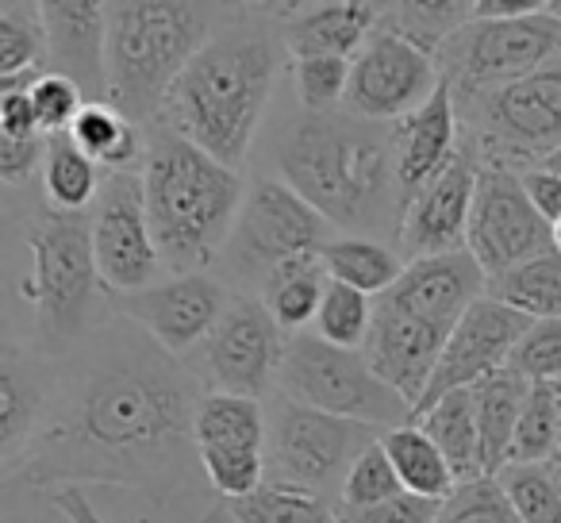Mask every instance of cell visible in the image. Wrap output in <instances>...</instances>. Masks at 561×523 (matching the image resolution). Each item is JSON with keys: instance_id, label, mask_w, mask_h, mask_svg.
I'll return each mask as SVG.
<instances>
[{"instance_id": "1", "label": "cell", "mask_w": 561, "mask_h": 523, "mask_svg": "<svg viewBox=\"0 0 561 523\" xmlns=\"http://www.w3.org/2000/svg\"><path fill=\"white\" fill-rule=\"evenodd\" d=\"M193 366L112 312L85 343L55 359V400L39 435L4 466V492L116 485L170 504L204 481L196 454Z\"/></svg>"}, {"instance_id": "2", "label": "cell", "mask_w": 561, "mask_h": 523, "mask_svg": "<svg viewBox=\"0 0 561 523\" xmlns=\"http://www.w3.org/2000/svg\"><path fill=\"white\" fill-rule=\"evenodd\" d=\"M297 4H231L165 101L162 124L216 162L242 170L285 62L280 20Z\"/></svg>"}, {"instance_id": "3", "label": "cell", "mask_w": 561, "mask_h": 523, "mask_svg": "<svg viewBox=\"0 0 561 523\" xmlns=\"http://www.w3.org/2000/svg\"><path fill=\"white\" fill-rule=\"evenodd\" d=\"M277 173L328 224L362 239L400 235L404 189L397 173L392 127L366 124L346 112H297L277 135Z\"/></svg>"}, {"instance_id": "4", "label": "cell", "mask_w": 561, "mask_h": 523, "mask_svg": "<svg viewBox=\"0 0 561 523\" xmlns=\"http://www.w3.org/2000/svg\"><path fill=\"white\" fill-rule=\"evenodd\" d=\"M247 189L242 170L216 162L162 120L147 127L142 193L158 254L170 274H204L224 258Z\"/></svg>"}, {"instance_id": "5", "label": "cell", "mask_w": 561, "mask_h": 523, "mask_svg": "<svg viewBox=\"0 0 561 523\" xmlns=\"http://www.w3.org/2000/svg\"><path fill=\"white\" fill-rule=\"evenodd\" d=\"M9 219L20 227L27 250V274L20 285L35 312L27 346L43 359H66L108 320V316L96 320L104 285L96 274L89 216H66L43 201L27 204L20 216L9 212Z\"/></svg>"}, {"instance_id": "6", "label": "cell", "mask_w": 561, "mask_h": 523, "mask_svg": "<svg viewBox=\"0 0 561 523\" xmlns=\"http://www.w3.org/2000/svg\"><path fill=\"white\" fill-rule=\"evenodd\" d=\"M231 4H108V104L135 127L162 120L170 89Z\"/></svg>"}, {"instance_id": "7", "label": "cell", "mask_w": 561, "mask_h": 523, "mask_svg": "<svg viewBox=\"0 0 561 523\" xmlns=\"http://www.w3.org/2000/svg\"><path fill=\"white\" fill-rule=\"evenodd\" d=\"M270 431H265V485L316 492L339 504L346 474L354 462L381 443L385 431L369 423L339 420L320 408H308L300 400L277 397L265 405Z\"/></svg>"}, {"instance_id": "8", "label": "cell", "mask_w": 561, "mask_h": 523, "mask_svg": "<svg viewBox=\"0 0 561 523\" xmlns=\"http://www.w3.org/2000/svg\"><path fill=\"white\" fill-rule=\"evenodd\" d=\"M461 135L484 166L530 170L561 147V62L507 81L500 89L458 96Z\"/></svg>"}, {"instance_id": "9", "label": "cell", "mask_w": 561, "mask_h": 523, "mask_svg": "<svg viewBox=\"0 0 561 523\" xmlns=\"http://www.w3.org/2000/svg\"><path fill=\"white\" fill-rule=\"evenodd\" d=\"M328 219L280 178H254L242 201L239 224L231 231L219 266L231 293H262L265 277L293 258L320 254L328 247Z\"/></svg>"}, {"instance_id": "10", "label": "cell", "mask_w": 561, "mask_h": 523, "mask_svg": "<svg viewBox=\"0 0 561 523\" xmlns=\"http://www.w3.org/2000/svg\"><path fill=\"white\" fill-rule=\"evenodd\" d=\"M277 393L339 420L369 423L377 431H397L415 416L412 405L369 369L366 354L323 343L316 331L289 336Z\"/></svg>"}, {"instance_id": "11", "label": "cell", "mask_w": 561, "mask_h": 523, "mask_svg": "<svg viewBox=\"0 0 561 523\" xmlns=\"http://www.w3.org/2000/svg\"><path fill=\"white\" fill-rule=\"evenodd\" d=\"M435 58L458 96L500 89L561 62V20L550 9L515 20H469Z\"/></svg>"}, {"instance_id": "12", "label": "cell", "mask_w": 561, "mask_h": 523, "mask_svg": "<svg viewBox=\"0 0 561 523\" xmlns=\"http://www.w3.org/2000/svg\"><path fill=\"white\" fill-rule=\"evenodd\" d=\"M289 351V336L277 328L270 308L254 293H231V305L219 316L216 331L204 339L201 377L204 393H231V397L262 400L280 377V362Z\"/></svg>"}, {"instance_id": "13", "label": "cell", "mask_w": 561, "mask_h": 523, "mask_svg": "<svg viewBox=\"0 0 561 523\" xmlns=\"http://www.w3.org/2000/svg\"><path fill=\"white\" fill-rule=\"evenodd\" d=\"M89 231H93L96 274L112 300L158 285L165 262L150 231L142 173H104L101 196L89 208Z\"/></svg>"}, {"instance_id": "14", "label": "cell", "mask_w": 561, "mask_h": 523, "mask_svg": "<svg viewBox=\"0 0 561 523\" xmlns=\"http://www.w3.org/2000/svg\"><path fill=\"white\" fill-rule=\"evenodd\" d=\"M443 81L435 55L381 24L354 55L343 112L366 124H400L420 104H427Z\"/></svg>"}, {"instance_id": "15", "label": "cell", "mask_w": 561, "mask_h": 523, "mask_svg": "<svg viewBox=\"0 0 561 523\" xmlns=\"http://www.w3.org/2000/svg\"><path fill=\"white\" fill-rule=\"evenodd\" d=\"M466 250L481 262L489 282L553 250V227L535 212L519 170H512V166H481Z\"/></svg>"}, {"instance_id": "16", "label": "cell", "mask_w": 561, "mask_h": 523, "mask_svg": "<svg viewBox=\"0 0 561 523\" xmlns=\"http://www.w3.org/2000/svg\"><path fill=\"white\" fill-rule=\"evenodd\" d=\"M231 305V289L208 274H170L150 289L127 293L112 300V312L154 339L165 354L188 362L204 339L216 331L219 316Z\"/></svg>"}, {"instance_id": "17", "label": "cell", "mask_w": 561, "mask_h": 523, "mask_svg": "<svg viewBox=\"0 0 561 523\" xmlns=\"http://www.w3.org/2000/svg\"><path fill=\"white\" fill-rule=\"evenodd\" d=\"M481 155L461 135V147L427 185L408 196L404 219H400V250L404 258H435L466 247L469 216H473L477 181H481Z\"/></svg>"}, {"instance_id": "18", "label": "cell", "mask_w": 561, "mask_h": 523, "mask_svg": "<svg viewBox=\"0 0 561 523\" xmlns=\"http://www.w3.org/2000/svg\"><path fill=\"white\" fill-rule=\"evenodd\" d=\"M530 323L535 320H527V316L515 312V308L500 305V300H492V297L477 300L458 320V328L450 331V339H446V351H443V359H438L431 389H427V397L420 400L415 416H423L431 405H438V400L450 397V393L473 389L477 382L507 369V362H512L515 346H519L523 336L530 331Z\"/></svg>"}, {"instance_id": "19", "label": "cell", "mask_w": 561, "mask_h": 523, "mask_svg": "<svg viewBox=\"0 0 561 523\" xmlns=\"http://www.w3.org/2000/svg\"><path fill=\"white\" fill-rule=\"evenodd\" d=\"M450 331L438 323L423 320L415 312H404L400 305H392L389 297L377 300L374 331L366 343V362L392 393L412 405V412L420 408V400L427 397L431 377L438 369V359L446 351Z\"/></svg>"}, {"instance_id": "20", "label": "cell", "mask_w": 561, "mask_h": 523, "mask_svg": "<svg viewBox=\"0 0 561 523\" xmlns=\"http://www.w3.org/2000/svg\"><path fill=\"white\" fill-rule=\"evenodd\" d=\"M47 66L85 93L89 104H108V4L93 0H47Z\"/></svg>"}, {"instance_id": "21", "label": "cell", "mask_w": 561, "mask_h": 523, "mask_svg": "<svg viewBox=\"0 0 561 523\" xmlns=\"http://www.w3.org/2000/svg\"><path fill=\"white\" fill-rule=\"evenodd\" d=\"M385 297L404 308V312H415V316H423V320L438 323V328L454 331L458 320L477 300L489 297V274H484L481 262L461 247V250H450V254L412 258L404 266V277H400Z\"/></svg>"}, {"instance_id": "22", "label": "cell", "mask_w": 561, "mask_h": 523, "mask_svg": "<svg viewBox=\"0 0 561 523\" xmlns=\"http://www.w3.org/2000/svg\"><path fill=\"white\" fill-rule=\"evenodd\" d=\"M55 400V359H43L16 336L0 346V466L27 451L50 416Z\"/></svg>"}, {"instance_id": "23", "label": "cell", "mask_w": 561, "mask_h": 523, "mask_svg": "<svg viewBox=\"0 0 561 523\" xmlns=\"http://www.w3.org/2000/svg\"><path fill=\"white\" fill-rule=\"evenodd\" d=\"M392 147H397V173L408 204V196L420 193L461 147L458 101H454V89L446 81L427 104H420L412 116L392 124Z\"/></svg>"}, {"instance_id": "24", "label": "cell", "mask_w": 561, "mask_h": 523, "mask_svg": "<svg viewBox=\"0 0 561 523\" xmlns=\"http://www.w3.org/2000/svg\"><path fill=\"white\" fill-rule=\"evenodd\" d=\"M381 27V4H297L280 20L285 50L289 58H351L369 43V35Z\"/></svg>"}, {"instance_id": "25", "label": "cell", "mask_w": 561, "mask_h": 523, "mask_svg": "<svg viewBox=\"0 0 561 523\" xmlns=\"http://www.w3.org/2000/svg\"><path fill=\"white\" fill-rule=\"evenodd\" d=\"M265 431L270 416L262 400L204 393L196 405V454H265Z\"/></svg>"}, {"instance_id": "26", "label": "cell", "mask_w": 561, "mask_h": 523, "mask_svg": "<svg viewBox=\"0 0 561 523\" xmlns=\"http://www.w3.org/2000/svg\"><path fill=\"white\" fill-rule=\"evenodd\" d=\"M469 393H473L477 431H481L484 474L496 477L512 462V443H515V431H519L523 408H527L530 382H523L512 369H500V374L477 382Z\"/></svg>"}, {"instance_id": "27", "label": "cell", "mask_w": 561, "mask_h": 523, "mask_svg": "<svg viewBox=\"0 0 561 523\" xmlns=\"http://www.w3.org/2000/svg\"><path fill=\"white\" fill-rule=\"evenodd\" d=\"M328 266H323L320 254H305V258H293L285 266H277L262 285V305L270 308V316L277 320V328L285 336H300V331L312 323L316 328V316H320V305L328 297Z\"/></svg>"}, {"instance_id": "28", "label": "cell", "mask_w": 561, "mask_h": 523, "mask_svg": "<svg viewBox=\"0 0 561 523\" xmlns=\"http://www.w3.org/2000/svg\"><path fill=\"white\" fill-rule=\"evenodd\" d=\"M328 277L339 285H351V289L366 293V297L381 300L392 285L404 277L408 258L397 254L389 242L381 239H362V235H339L328 247L320 250Z\"/></svg>"}, {"instance_id": "29", "label": "cell", "mask_w": 561, "mask_h": 523, "mask_svg": "<svg viewBox=\"0 0 561 523\" xmlns=\"http://www.w3.org/2000/svg\"><path fill=\"white\" fill-rule=\"evenodd\" d=\"M70 135L104 173H142L147 127H135L112 104H85Z\"/></svg>"}, {"instance_id": "30", "label": "cell", "mask_w": 561, "mask_h": 523, "mask_svg": "<svg viewBox=\"0 0 561 523\" xmlns=\"http://www.w3.org/2000/svg\"><path fill=\"white\" fill-rule=\"evenodd\" d=\"M104 170L73 143V135H47V162H43L39 185L43 201L66 216H89L101 196Z\"/></svg>"}, {"instance_id": "31", "label": "cell", "mask_w": 561, "mask_h": 523, "mask_svg": "<svg viewBox=\"0 0 561 523\" xmlns=\"http://www.w3.org/2000/svg\"><path fill=\"white\" fill-rule=\"evenodd\" d=\"M412 423H420V428L427 431L431 443L443 451V458L450 462L458 485L484 477L481 431H477L473 393H469V389H458V393H450V397H443L438 405H431L423 416H415Z\"/></svg>"}, {"instance_id": "32", "label": "cell", "mask_w": 561, "mask_h": 523, "mask_svg": "<svg viewBox=\"0 0 561 523\" xmlns=\"http://www.w3.org/2000/svg\"><path fill=\"white\" fill-rule=\"evenodd\" d=\"M381 446H385V454H389L404 492H412V497L446 500L458 489V477H454L450 462L443 458V451L431 443L420 423H404V428H397V431H385Z\"/></svg>"}, {"instance_id": "33", "label": "cell", "mask_w": 561, "mask_h": 523, "mask_svg": "<svg viewBox=\"0 0 561 523\" xmlns=\"http://www.w3.org/2000/svg\"><path fill=\"white\" fill-rule=\"evenodd\" d=\"M489 297L523 312L527 320H561V250H546L523 266L492 277Z\"/></svg>"}, {"instance_id": "34", "label": "cell", "mask_w": 561, "mask_h": 523, "mask_svg": "<svg viewBox=\"0 0 561 523\" xmlns=\"http://www.w3.org/2000/svg\"><path fill=\"white\" fill-rule=\"evenodd\" d=\"M47 66L43 4H0V81H35Z\"/></svg>"}, {"instance_id": "35", "label": "cell", "mask_w": 561, "mask_h": 523, "mask_svg": "<svg viewBox=\"0 0 561 523\" xmlns=\"http://www.w3.org/2000/svg\"><path fill=\"white\" fill-rule=\"evenodd\" d=\"M473 20V4L469 0H408V4H381V24L404 35L408 43L423 47L427 55H438L443 43L454 32Z\"/></svg>"}, {"instance_id": "36", "label": "cell", "mask_w": 561, "mask_h": 523, "mask_svg": "<svg viewBox=\"0 0 561 523\" xmlns=\"http://www.w3.org/2000/svg\"><path fill=\"white\" fill-rule=\"evenodd\" d=\"M561 458V385H530L507 466H535Z\"/></svg>"}, {"instance_id": "37", "label": "cell", "mask_w": 561, "mask_h": 523, "mask_svg": "<svg viewBox=\"0 0 561 523\" xmlns=\"http://www.w3.org/2000/svg\"><path fill=\"white\" fill-rule=\"evenodd\" d=\"M231 512L239 523H339L335 500L285 485H262L254 497L231 500Z\"/></svg>"}, {"instance_id": "38", "label": "cell", "mask_w": 561, "mask_h": 523, "mask_svg": "<svg viewBox=\"0 0 561 523\" xmlns=\"http://www.w3.org/2000/svg\"><path fill=\"white\" fill-rule=\"evenodd\" d=\"M374 316H377L374 297L351 289V285L331 282L312 331L331 346H343V351H366L369 331H374Z\"/></svg>"}, {"instance_id": "39", "label": "cell", "mask_w": 561, "mask_h": 523, "mask_svg": "<svg viewBox=\"0 0 561 523\" xmlns=\"http://www.w3.org/2000/svg\"><path fill=\"white\" fill-rule=\"evenodd\" d=\"M523 523H561V458L496 474Z\"/></svg>"}, {"instance_id": "40", "label": "cell", "mask_w": 561, "mask_h": 523, "mask_svg": "<svg viewBox=\"0 0 561 523\" xmlns=\"http://www.w3.org/2000/svg\"><path fill=\"white\" fill-rule=\"evenodd\" d=\"M289 70L300 112L335 116L346 104V93H351V58H297Z\"/></svg>"}, {"instance_id": "41", "label": "cell", "mask_w": 561, "mask_h": 523, "mask_svg": "<svg viewBox=\"0 0 561 523\" xmlns=\"http://www.w3.org/2000/svg\"><path fill=\"white\" fill-rule=\"evenodd\" d=\"M404 497V485H400L397 469H392L385 446H369L354 469L346 474L343 492H339V512H366V508H377L385 500Z\"/></svg>"}, {"instance_id": "42", "label": "cell", "mask_w": 561, "mask_h": 523, "mask_svg": "<svg viewBox=\"0 0 561 523\" xmlns=\"http://www.w3.org/2000/svg\"><path fill=\"white\" fill-rule=\"evenodd\" d=\"M438 523H523L515 504L507 500L500 477L484 474L477 481H461L450 497L443 500Z\"/></svg>"}, {"instance_id": "43", "label": "cell", "mask_w": 561, "mask_h": 523, "mask_svg": "<svg viewBox=\"0 0 561 523\" xmlns=\"http://www.w3.org/2000/svg\"><path fill=\"white\" fill-rule=\"evenodd\" d=\"M507 369L530 385H561V320L530 323V331L515 346Z\"/></svg>"}, {"instance_id": "44", "label": "cell", "mask_w": 561, "mask_h": 523, "mask_svg": "<svg viewBox=\"0 0 561 523\" xmlns=\"http://www.w3.org/2000/svg\"><path fill=\"white\" fill-rule=\"evenodd\" d=\"M27 93H32L43 135H66L73 124H78L81 109L89 104L85 93H81L70 78H62V73H39Z\"/></svg>"}, {"instance_id": "45", "label": "cell", "mask_w": 561, "mask_h": 523, "mask_svg": "<svg viewBox=\"0 0 561 523\" xmlns=\"http://www.w3.org/2000/svg\"><path fill=\"white\" fill-rule=\"evenodd\" d=\"M43 162H47V135L43 139H0V181L9 193L39 178Z\"/></svg>"}, {"instance_id": "46", "label": "cell", "mask_w": 561, "mask_h": 523, "mask_svg": "<svg viewBox=\"0 0 561 523\" xmlns=\"http://www.w3.org/2000/svg\"><path fill=\"white\" fill-rule=\"evenodd\" d=\"M438 512H443V500L404 492V497L385 500L366 512H339V523H438Z\"/></svg>"}, {"instance_id": "47", "label": "cell", "mask_w": 561, "mask_h": 523, "mask_svg": "<svg viewBox=\"0 0 561 523\" xmlns=\"http://www.w3.org/2000/svg\"><path fill=\"white\" fill-rule=\"evenodd\" d=\"M32 86L0 89V139H43L39 116L32 104Z\"/></svg>"}, {"instance_id": "48", "label": "cell", "mask_w": 561, "mask_h": 523, "mask_svg": "<svg viewBox=\"0 0 561 523\" xmlns=\"http://www.w3.org/2000/svg\"><path fill=\"white\" fill-rule=\"evenodd\" d=\"M523 178V189H527L530 204H535V212L546 219V224H558L561 219V178L553 170H546V166H530V170H519Z\"/></svg>"}, {"instance_id": "49", "label": "cell", "mask_w": 561, "mask_h": 523, "mask_svg": "<svg viewBox=\"0 0 561 523\" xmlns=\"http://www.w3.org/2000/svg\"><path fill=\"white\" fill-rule=\"evenodd\" d=\"M546 9L538 0H473V20H515Z\"/></svg>"}, {"instance_id": "50", "label": "cell", "mask_w": 561, "mask_h": 523, "mask_svg": "<svg viewBox=\"0 0 561 523\" xmlns=\"http://www.w3.org/2000/svg\"><path fill=\"white\" fill-rule=\"evenodd\" d=\"M4 523H70V520H62L47 500H39L32 512H24L16 497H4Z\"/></svg>"}, {"instance_id": "51", "label": "cell", "mask_w": 561, "mask_h": 523, "mask_svg": "<svg viewBox=\"0 0 561 523\" xmlns=\"http://www.w3.org/2000/svg\"><path fill=\"white\" fill-rule=\"evenodd\" d=\"M196 523H239V515L231 512V504H227V500H219V504L204 508L201 520H196Z\"/></svg>"}, {"instance_id": "52", "label": "cell", "mask_w": 561, "mask_h": 523, "mask_svg": "<svg viewBox=\"0 0 561 523\" xmlns=\"http://www.w3.org/2000/svg\"><path fill=\"white\" fill-rule=\"evenodd\" d=\"M542 166H546V170H553V173H558V178H561V147H558V150H553V155H550V158H546V162H542Z\"/></svg>"}, {"instance_id": "53", "label": "cell", "mask_w": 561, "mask_h": 523, "mask_svg": "<svg viewBox=\"0 0 561 523\" xmlns=\"http://www.w3.org/2000/svg\"><path fill=\"white\" fill-rule=\"evenodd\" d=\"M553 250H561V219L553 224Z\"/></svg>"}]
</instances>
